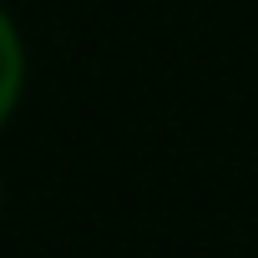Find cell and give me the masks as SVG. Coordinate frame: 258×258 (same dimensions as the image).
Here are the masks:
<instances>
[{"mask_svg":"<svg viewBox=\"0 0 258 258\" xmlns=\"http://www.w3.org/2000/svg\"><path fill=\"white\" fill-rule=\"evenodd\" d=\"M21 91H26V41L16 31V21L0 6V126H6L21 106Z\"/></svg>","mask_w":258,"mask_h":258,"instance_id":"cell-1","label":"cell"}]
</instances>
